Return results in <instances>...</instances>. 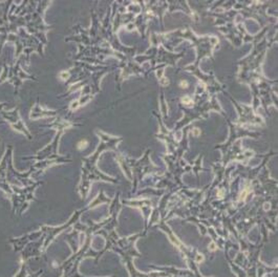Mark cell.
<instances>
[{
    "mask_svg": "<svg viewBox=\"0 0 278 277\" xmlns=\"http://www.w3.org/2000/svg\"><path fill=\"white\" fill-rule=\"evenodd\" d=\"M0 114H2V117H3L4 119H6V121L10 123V124H11V126L14 128L15 130H18V131H20V132H23L24 134H26L27 138H30V134L29 130L26 129L25 125L23 124L22 120L20 119L19 112H18V108L13 109V110H11V111H4V110H2V111H0Z\"/></svg>",
    "mask_w": 278,
    "mask_h": 277,
    "instance_id": "1",
    "label": "cell"
},
{
    "mask_svg": "<svg viewBox=\"0 0 278 277\" xmlns=\"http://www.w3.org/2000/svg\"><path fill=\"white\" fill-rule=\"evenodd\" d=\"M87 144H88V143H87V141H81V142L79 143V145H78V148L79 149H84V148L86 147L87 146Z\"/></svg>",
    "mask_w": 278,
    "mask_h": 277,
    "instance_id": "2",
    "label": "cell"
},
{
    "mask_svg": "<svg viewBox=\"0 0 278 277\" xmlns=\"http://www.w3.org/2000/svg\"><path fill=\"white\" fill-rule=\"evenodd\" d=\"M182 87H183V88H186V87H187V83H186V82H182Z\"/></svg>",
    "mask_w": 278,
    "mask_h": 277,
    "instance_id": "3",
    "label": "cell"
}]
</instances>
